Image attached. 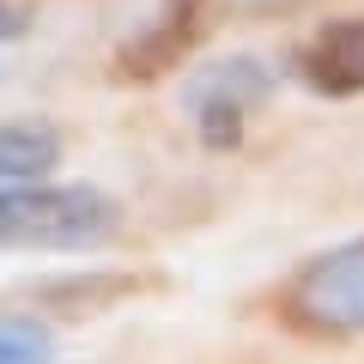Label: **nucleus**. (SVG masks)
<instances>
[{"mask_svg":"<svg viewBox=\"0 0 364 364\" xmlns=\"http://www.w3.org/2000/svg\"><path fill=\"white\" fill-rule=\"evenodd\" d=\"M291 316L322 334H364V243L316 255L291 286Z\"/></svg>","mask_w":364,"mask_h":364,"instance_id":"nucleus-2","label":"nucleus"},{"mask_svg":"<svg viewBox=\"0 0 364 364\" xmlns=\"http://www.w3.org/2000/svg\"><path fill=\"white\" fill-rule=\"evenodd\" d=\"M0 364H49V334L25 322H0Z\"/></svg>","mask_w":364,"mask_h":364,"instance_id":"nucleus-6","label":"nucleus"},{"mask_svg":"<svg viewBox=\"0 0 364 364\" xmlns=\"http://www.w3.org/2000/svg\"><path fill=\"white\" fill-rule=\"evenodd\" d=\"M61 164V134L43 122H0V188L6 182H43Z\"/></svg>","mask_w":364,"mask_h":364,"instance_id":"nucleus-5","label":"nucleus"},{"mask_svg":"<svg viewBox=\"0 0 364 364\" xmlns=\"http://www.w3.org/2000/svg\"><path fill=\"white\" fill-rule=\"evenodd\" d=\"M25 6H18V0H0V43H6V37H18V31H25Z\"/></svg>","mask_w":364,"mask_h":364,"instance_id":"nucleus-7","label":"nucleus"},{"mask_svg":"<svg viewBox=\"0 0 364 364\" xmlns=\"http://www.w3.org/2000/svg\"><path fill=\"white\" fill-rule=\"evenodd\" d=\"M267 91H273L267 67L249 61V55H219V61H207V67H200V79L188 85V109H195L200 140L237 146V140H243L249 109L267 104Z\"/></svg>","mask_w":364,"mask_h":364,"instance_id":"nucleus-3","label":"nucleus"},{"mask_svg":"<svg viewBox=\"0 0 364 364\" xmlns=\"http://www.w3.org/2000/svg\"><path fill=\"white\" fill-rule=\"evenodd\" d=\"M116 200L91 182H6L0 188V249H97L116 237Z\"/></svg>","mask_w":364,"mask_h":364,"instance_id":"nucleus-1","label":"nucleus"},{"mask_svg":"<svg viewBox=\"0 0 364 364\" xmlns=\"http://www.w3.org/2000/svg\"><path fill=\"white\" fill-rule=\"evenodd\" d=\"M298 73L322 97H358L364 91V18H328L298 49Z\"/></svg>","mask_w":364,"mask_h":364,"instance_id":"nucleus-4","label":"nucleus"}]
</instances>
